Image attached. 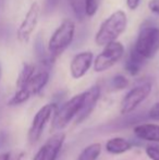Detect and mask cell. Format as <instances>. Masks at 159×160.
<instances>
[{
  "instance_id": "cell-17",
  "label": "cell",
  "mask_w": 159,
  "mask_h": 160,
  "mask_svg": "<svg viewBox=\"0 0 159 160\" xmlns=\"http://www.w3.org/2000/svg\"><path fill=\"white\" fill-rule=\"evenodd\" d=\"M36 72V67L32 63H23V67H22L21 71L19 73V76H17V87L20 88V87L24 86L26 83L30 81V78L34 75V73Z\"/></svg>"
},
{
  "instance_id": "cell-5",
  "label": "cell",
  "mask_w": 159,
  "mask_h": 160,
  "mask_svg": "<svg viewBox=\"0 0 159 160\" xmlns=\"http://www.w3.org/2000/svg\"><path fill=\"white\" fill-rule=\"evenodd\" d=\"M83 101V94H77L67 100L61 107H58L55 111L51 127L53 131H60L67 128L73 119L77 118Z\"/></svg>"
},
{
  "instance_id": "cell-8",
  "label": "cell",
  "mask_w": 159,
  "mask_h": 160,
  "mask_svg": "<svg viewBox=\"0 0 159 160\" xmlns=\"http://www.w3.org/2000/svg\"><path fill=\"white\" fill-rule=\"evenodd\" d=\"M152 92V83L144 82L136 85L132 89H130L125 96L122 98L120 105L121 114H129L133 112L147 97L149 96Z\"/></svg>"
},
{
  "instance_id": "cell-25",
  "label": "cell",
  "mask_w": 159,
  "mask_h": 160,
  "mask_svg": "<svg viewBox=\"0 0 159 160\" xmlns=\"http://www.w3.org/2000/svg\"><path fill=\"white\" fill-rule=\"evenodd\" d=\"M127 1V7L130 9L131 11H134L138 8L140 6V2L141 0H125Z\"/></svg>"
},
{
  "instance_id": "cell-3",
  "label": "cell",
  "mask_w": 159,
  "mask_h": 160,
  "mask_svg": "<svg viewBox=\"0 0 159 160\" xmlns=\"http://www.w3.org/2000/svg\"><path fill=\"white\" fill-rule=\"evenodd\" d=\"M49 70L48 68L40 67L39 69H36V72L34 75L30 78L27 83L24 86L17 88L15 94L11 97L9 100V106H17L21 103L27 101L32 96L37 95L38 93L42 92V89L47 85L49 81Z\"/></svg>"
},
{
  "instance_id": "cell-10",
  "label": "cell",
  "mask_w": 159,
  "mask_h": 160,
  "mask_svg": "<svg viewBox=\"0 0 159 160\" xmlns=\"http://www.w3.org/2000/svg\"><path fill=\"white\" fill-rule=\"evenodd\" d=\"M64 139H66L64 133L59 132L53 134L39 148L33 160H56L62 149Z\"/></svg>"
},
{
  "instance_id": "cell-22",
  "label": "cell",
  "mask_w": 159,
  "mask_h": 160,
  "mask_svg": "<svg viewBox=\"0 0 159 160\" xmlns=\"http://www.w3.org/2000/svg\"><path fill=\"white\" fill-rule=\"evenodd\" d=\"M145 154L151 160H159V144H151L145 147Z\"/></svg>"
},
{
  "instance_id": "cell-7",
  "label": "cell",
  "mask_w": 159,
  "mask_h": 160,
  "mask_svg": "<svg viewBox=\"0 0 159 160\" xmlns=\"http://www.w3.org/2000/svg\"><path fill=\"white\" fill-rule=\"evenodd\" d=\"M57 108L58 106L55 102H50L44 105L36 112L27 133V139L31 145H35L39 141L40 136H42V132L45 130V127L48 123V121L50 120L52 114H55Z\"/></svg>"
},
{
  "instance_id": "cell-26",
  "label": "cell",
  "mask_w": 159,
  "mask_h": 160,
  "mask_svg": "<svg viewBox=\"0 0 159 160\" xmlns=\"http://www.w3.org/2000/svg\"><path fill=\"white\" fill-rule=\"evenodd\" d=\"M58 1H59V0H47V2H46V9H48L49 11H52L53 9H55L56 7H57Z\"/></svg>"
},
{
  "instance_id": "cell-15",
  "label": "cell",
  "mask_w": 159,
  "mask_h": 160,
  "mask_svg": "<svg viewBox=\"0 0 159 160\" xmlns=\"http://www.w3.org/2000/svg\"><path fill=\"white\" fill-rule=\"evenodd\" d=\"M132 146V143L123 137H113L106 143V150L111 155H121L129 152Z\"/></svg>"
},
{
  "instance_id": "cell-24",
  "label": "cell",
  "mask_w": 159,
  "mask_h": 160,
  "mask_svg": "<svg viewBox=\"0 0 159 160\" xmlns=\"http://www.w3.org/2000/svg\"><path fill=\"white\" fill-rule=\"evenodd\" d=\"M147 6H148V9L151 10V12H153L154 14L159 17V0H149Z\"/></svg>"
},
{
  "instance_id": "cell-4",
  "label": "cell",
  "mask_w": 159,
  "mask_h": 160,
  "mask_svg": "<svg viewBox=\"0 0 159 160\" xmlns=\"http://www.w3.org/2000/svg\"><path fill=\"white\" fill-rule=\"evenodd\" d=\"M74 35L75 23L70 19L63 20L49 38V42L47 44L48 45L47 50L49 55L57 59L63 51H66L70 47L74 39Z\"/></svg>"
},
{
  "instance_id": "cell-19",
  "label": "cell",
  "mask_w": 159,
  "mask_h": 160,
  "mask_svg": "<svg viewBox=\"0 0 159 160\" xmlns=\"http://www.w3.org/2000/svg\"><path fill=\"white\" fill-rule=\"evenodd\" d=\"M71 9L74 12L75 17L80 20L84 19L85 15V9H84V0H68Z\"/></svg>"
},
{
  "instance_id": "cell-20",
  "label": "cell",
  "mask_w": 159,
  "mask_h": 160,
  "mask_svg": "<svg viewBox=\"0 0 159 160\" xmlns=\"http://www.w3.org/2000/svg\"><path fill=\"white\" fill-rule=\"evenodd\" d=\"M100 0H84V9L85 15L87 17H94L96 14L99 7Z\"/></svg>"
},
{
  "instance_id": "cell-16",
  "label": "cell",
  "mask_w": 159,
  "mask_h": 160,
  "mask_svg": "<svg viewBox=\"0 0 159 160\" xmlns=\"http://www.w3.org/2000/svg\"><path fill=\"white\" fill-rule=\"evenodd\" d=\"M102 152V145L99 143H93L86 146L81 152L77 160H97Z\"/></svg>"
},
{
  "instance_id": "cell-28",
  "label": "cell",
  "mask_w": 159,
  "mask_h": 160,
  "mask_svg": "<svg viewBox=\"0 0 159 160\" xmlns=\"http://www.w3.org/2000/svg\"><path fill=\"white\" fill-rule=\"evenodd\" d=\"M0 78H1V65H0Z\"/></svg>"
},
{
  "instance_id": "cell-2",
  "label": "cell",
  "mask_w": 159,
  "mask_h": 160,
  "mask_svg": "<svg viewBox=\"0 0 159 160\" xmlns=\"http://www.w3.org/2000/svg\"><path fill=\"white\" fill-rule=\"evenodd\" d=\"M127 26V17L124 11H115L100 24L95 35V44L104 47L109 42H115L125 32Z\"/></svg>"
},
{
  "instance_id": "cell-12",
  "label": "cell",
  "mask_w": 159,
  "mask_h": 160,
  "mask_svg": "<svg viewBox=\"0 0 159 160\" xmlns=\"http://www.w3.org/2000/svg\"><path fill=\"white\" fill-rule=\"evenodd\" d=\"M94 62V55L92 51H82L73 57L70 63V74L72 78L80 80L88 72Z\"/></svg>"
},
{
  "instance_id": "cell-21",
  "label": "cell",
  "mask_w": 159,
  "mask_h": 160,
  "mask_svg": "<svg viewBox=\"0 0 159 160\" xmlns=\"http://www.w3.org/2000/svg\"><path fill=\"white\" fill-rule=\"evenodd\" d=\"M25 156V152L23 150L14 149L7 152L4 154L0 155V160H22Z\"/></svg>"
},
{
  "instance_id": "cell-27",
  "label": "cell",
  "mask_w": 159,
  "mask_h": 160,
  "mask_svg": "<svg viewBox=\"0 0 159 160\" xmlns=\"http://www.w3.org/2000/svg\"><path fill=\"white\" fill-rule=\"evenodd\" d=\"M7 139V134L4 132H0V147L4 146V143H6Z\"/></svg>"
},
{
  "instance_id": "cell-11",
  "label": "cell",
  "mask_w": 159,
  "mask_h": 160,
  "mask_svg": "<svg viewBox=\"0 0 159 160\" xmlns=\"http://www.w3.org/2000/svg\"><path fill=\"white\" fill-rule=\"evenodd\" d=\"M83 101L82 106H81V109L77 116V120L75 123L79 124V123L83 122L84 120H86L91 113L94 111L96 105H97L98 100H99L100 97V87L98 85H93L92 87H89L87 91L83 92Z\"/></svg>"
},
{
  "instance_id": "cell-23",
  "label": "cell",
  "mask_w": 159,
  "mask_h": 160,
  "mask_svg": "<svg viewBox=\"0 0 159 160\" xmlns=\"http://www.w3.org/2000/svg\"><path fill=\"white\" fill-rule=\"evenodd\" d=\"M148 118L154 121H159V100L149 109Z\"/></svg>"
},
{
  "instance_id": "cell-1",
  "label": "cell",
  "mask_w": 159,
  "mask_h": 160,
  "mask_svg": "<svg viewBox=\"0 0 159 160\" xmlns=\"http://www.w3.org/2000/svg\"><path fill=\"white\" fill-rule=\"evenodd\" d=\"M134 49L144 58L149 60L159 51V24L152 20H146L140 26Z\"/></svg>"
},
{
  "instance_id": "cell-14",
  "label": "cell",
  "mask_w": 159,
  "mask_h": 160,
  "mask_svg": "<svg viewBox=\"0 0 159 160\" xmlns=\"http://www.w3.org/2000/svg\"><path fill=\"white\" fill-rule=\"evenodd\" d=\"M147 60H145L135 49L132 47L130 50L129 57L127 58L124 62V69L127 71V74H130L131 76H136L142 70L143 65L145 64Z\"/></svg>"
},
{
  "instance_id": "cell-13",
  "label": "cell",
  "mask_w": 159,
  "mask_h": 160,
  "mask_svg": "<svg viewBox=\"0 0 159 160\" xmlns=\"http://www.w3.org/2000/svg\"><path fill=\"white\" fill-rule=\"evenodd\" d=\"M133 133L137 138L142 141L159 144V125L154 123H143L135 125Z\"/></svg>"
},
{
  "instance_id": "cell-18",
  "label": "cell",
  "mask_w": 159,
  "mask_h": 160,
  "mask_svg": "<svg viewBox=\"0 0 159 160\" xmlns=\"http://www.w3.org/2000/svg\"><path fill=\"white\" fill-rule=\"evenodd\" d=\"M129 85V80L125 78L122 74H118L115 75L110 81V86L113 91H121V89H124Z\"/></svg>"
},
{
  "instance_id": "cell-9",
  "label": "cell",
  "mask_w": 159,
  "mask_h": 160,
  "mask_svg": "<svg viewBox=\"0 0 159 160\" xmlns=\"http://www.w3.org/2000/svg\"><path fill=\"white\" fill-rule=\"evenodd\" d=\"M40 14V7L38 2H33L30 6V9L26 12L23 21L21 22L19 28L17 31V39L21 42H27L30 40L32 34L34 33L35 28L38 23Z\"/></svg>"
},
{
  "instance_id": "cell-6",
  "label": "cell",
  "mask_w": 159,
  "mask_h": 160,
  "mask_svg": "<svg viewBox=\"0 0 159 160\" xmlns=\"http://www.w3.org/2000/svg\"><path fill=\"white\" fill-rule=\"evenodd\" d=\"M124 56V47L118 40L105 45L102 51L94 59L93 68L95 72H104L117 64Z\"/></svg>"
}]
</instances>
